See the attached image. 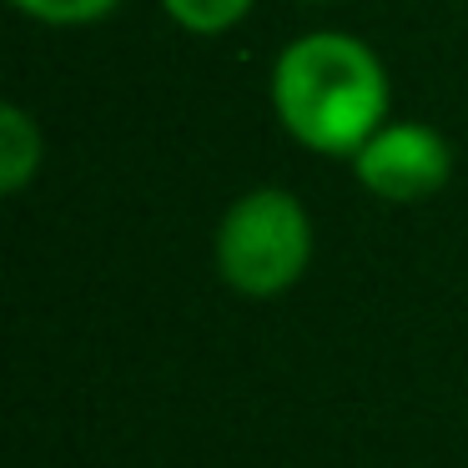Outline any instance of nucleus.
Returning a JSON list of instances; mask_svg holds the SVG:
<instances>
[{
    "mask_svg": "<svg viewBox=\"0 0 468 468\" xmlns=\"http://www.w3.org/2000/svg\"><path fill=\"white\" fill-rule=\"evenodd\" d=\"M272 112L292 142L353 156L388 122V71L347 31H307L272 61Z\"/></svg>",
    "mask_w": 468,
    "mask_h": 468,
    "instance_id": "1",
    "label": "nucleus"
},
{
    "mask_svg": "<svg viewBox=\"0 0 468 468\" xmlns=\"http://www.w3.org/2000/svg\"><path fill=\"white\" fill-rule=\"evenodd\" d=\"M313 262L307 207L282 186H257L227 207L217 227V272L242 297H277Z\"/></svg>",
    "mask_w": 468,
    "mask_h": 468,
    "instance_id": "2",
    "label": "nucleus"
},
{
    "mask_svg": "<svg viewBox=\"0 0 468 468\" xmlns=\"http://www.w3.org/2000/svg\"><path fill=\"white\" fill-rule=\"evenodd\" d=\"M353 176L378 202H423L453 176V146L423 122H383L353 152Z\"/></svg>",
    "mask_w": 468,
    "mask_h": 468,
    "instance_id": "3",
    "label": "nucleus"
},
{
    "mask_svg": "<svg viewBox=\"0 0 468 468\" xmlns=\"http://www.w3.org/2000/svg\"><path fill=\"white\" fill-rule=\"evenodd\" d=\"M41 126L26 106H0V192H26L41 172Z\"/></svg>",
    "mask_w": 468,
    "mask_h": 468,
    "instance_id": "4",
    "label": "nucleus"
},
{
    "mask_svg": "<svg viewBox=\"0 0 468 468\" xmlns=\"http://www.w3.org/2000/svg\"><path fill=\"white\" fill-rule=\"evenodd\" d=\"M162 11L192 36H222L237 21H247L252 0H162Z\"/></svg>",
    "mask_w": 468,
    "mask_h": 468,
    "instance_id": "5",
    "label": "nucleus"
},
{
    "mask_svg": "<svg viewBox=\"0 0 468 468\" xmlns=\"http://www.w3.org/2000/svg\"><path fill=\"white\" fill-rule=\"evenodd\" d=\"M21 16H31V21L41 26H91V21H106V16L122 5V0H11Z\"/></svg>",
    "mask_w": 468,
    "mask_h": 468,
    "instance_id": "6",
    "label": "nucleus"
}]
</instances>
